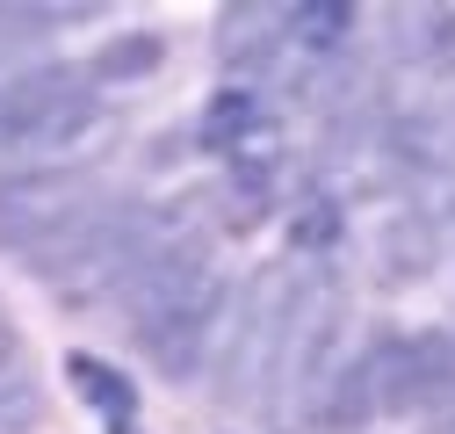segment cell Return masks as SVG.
Returning a JSON list of instances; mask_svg holds the SVG:
<instances>
[{
	"label": "cell",
	"instance_id": "cell-14",
	"mask_svg": "<svg viewBox=\"0 0 455 434\" xmlns=\"http://www.w3.org/2000/svg\"><path fill=\"white\" fill-rule=\"evenodd\" d=\"M448 217H455V196H448Z\"/></svg>",
	"mask_w": 455,
	"mask_h": 434
},
{
	"label": "cell",
	"instance_id": "cell-8",
	"mask_svg": "<svg viewBox=\"0 0 455 434\" xmlns=\"http://www.w3.org/2000/svg\"><path fill=\"white\" fill-rule=\"evenodd\" d=\"M159 59H166V36L159 29H131V36H108L94 59H87V80L108 94V87H131V80L159 73Z\"/></svg>",
	"mask_w": 455,
	"mask_h": 434
},
{
	"label": "cell",
	"instance_id": "cell-7",
	"mask_svg": "<svg viewBox=\"0 0 455 434\" xmlns=\"http://www.w3.org/2000/svg\"><path fill=\"white\" fill-rule=\"evenodd\" d=\"M397 29H405L397 51H405L427 80H448L455 73V8H448V0H434V8H405Z\"/></svg>",
	"mask_w": 455,
	"mask_h": 434
},
{
	"label": "cell",
	"instance_id": "cell-12",
	"mask_svg": "<svg viewBox=\"0 0 455 434\" xmlns=\"http://www.w3.org/2000/svg\"><path fill=\"white\" fill-rule=\"evenodd\" d=\"M8 369H22V341H15V318L0 311V376H8Z\"/></svg>",
	"mask_w": 455,
	"mask_h": 434
},
{
	"label": "cell",
	"instance_id": "cell-3",
	"mask_svg": "<svg viewBox=\"0 0 455 434\" xmlns=\"http://www.w3.org/2000/svg\"><path fill=\"white\" fill-rule=\"evenodd\" d=\"M196 138L232 174H260V181H275L282 159H290V124H282V108L260 87H217L196 117Z\"/></svg>",
	"mask_w": 455,
	"mask_h": 434
},
{
	"label": "cell",
	"instance_id": "cell-13",
	"mask_svg": "<svg viewBox=\"0 0 455 434\" xmlns=\"http://www.w3.org/2000/svg\"><path fill=\"white\" fill-rule=\"evenodd\" d=\"M441 434H455V398H448V413H441Z\"/></svg>",
	"mask_w": 455,
	"mask_h": 434
},
{
	"label": "cell",
	"instance_id": "cell-10",
	"mask_svg": "<svg viewBox=\"0 0 455 434\" xmlns=\"http://www.w3.org/2000/svg\"><path fill=\"white\" fill-rule=\"evenodd\" d=\"M36 420H44L36 376H29V369H8V376H0V434H29Z\"/></svg>",
	"mask_w": 455,
	"mask_h": 434
},
{
	"label": "cell",
	"instance_id": "cell-11",
	"mask_svg": "<svg viewBox=\"0 0 455 434\" xmlns=\"http://www.w3.org/2000/svg\"><path fill=\"white\" fill-rule=\"evenodd\" d=\"M260 217H275V181L232 174V189H224V225H232V232H253Z\"/></svg>",
	"mask_w": 455,
	"mask_h": 434
},
{
	"label": "cell",
	"instance_id": "cell-6",
	"mask_svg": "<svg viewBox=\"0 0 455 434\" xmlns=\"http://www.w3.org/2000/svg\"><path fill=\"white\" fill-rule=\"evenodd\" d=\"M355 8L347 0H304V8H282V44L290 59L318 66V59H347V36H355Z\"/></svg>",
	"mask_w": 455,
	"mask_h": 434
},
{
	"label": "cell",
	"instance_id": "cell-4",
	"mask_svg": "<svg viewBox=\"0 0 455 434\" xmlns=\"http://www.w3.org/2000/svg\"><path fill=\"white\" fill-rule=\"evenodd\" d=\"M434 261H441V225L412 196L383 203V217H376V268H383L390 283H419Z\"/></svg>",
	"mask_w": 455,
	"mask_h": 434
},
{
	"label": "cell",
	"instance_id": "cell-1",
	"mask_svg": "<svg viewBox=\"0 0 455 434\" xmlns=\"http://www.w3.org/2000/svg\"><path fill=\"white\" fill-rule=\"evenodd\" d=\"M232 290L210 268L203 232L159 246L145 261V276L131 283V318H138V348L145 362L166 376V384H196L203 362L224 355V334H232Z\"/></svg>",
	"mask_w": 455,
	"mask_h": 434
},
{
	"label": "cell",
	"instance_id": "cell-5",
	"mask_svg": "<svg viewBox=\"0 0 455 434\" xmlns=\"http://www.w3.org/2000/svg\"><path fill=\"white\" fill-rule=\"evenodd\" d=\"M66 376H73L80 406H87V413H101V427H108V434H138V384H131L116 362H101V355L73 348V355H66Z\"/></svg>",
	"mask_w": 455,
	"mask_h": 434
},
{
	"label": "cell",
	"instance_id": "cell-9",
	"mask_svg": "<svg viewBox=\"0 0 455 434\" xmlns=\"http://www.w3.org/2000/svg\"><path fill=\"white\" fill-rule=\"evenodd\" d=\"M339 239H347V203H339L325 181L304 189V196L290 203V246H297V253H332Z\"/></svg>",
	"mask_w": 455,
	"mask_h": 434
},
{
	"label": "cell",
	"instance_id": "cell-2",
	"mask_svg": "<svg viewBox=\"0 0 455 434\" xmlns=\"http://www.w3.org/2000/svg\"><path fill=\"white\" fill-rule=\"evenodd\" d=\"M116 196L101 189L94 167H59V159H44V167H22L0 181V246L36 261L44 246H59L66 232H80L94 210H108Z\"/></svg>",
	"mask_w": 455,
	"mask_h": 434
}]
</instances>
